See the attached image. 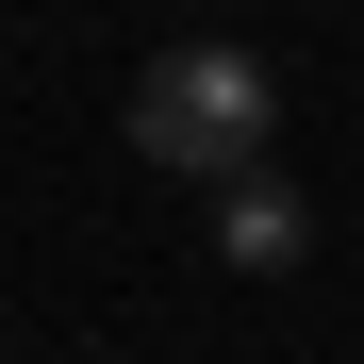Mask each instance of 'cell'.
Wrapping results in <instances>:
<instances>
[{"label":"cell","mask_w":364,"mask_h":364,"mask_svg":"<svg viewBox=\"0 0 364 364\" xmlns=\"http://www.w3.org/2000/svg\"><path fill=\"white\" fill-rule=\"evenodd\" d=\"M133 149L166 182H249L282 149V83H265V50H232V33H182L133 67Z\"/></svg>","instance_id":"obj_1"},{"label":"cell","mask_w":364,"mask_h":364,"mask_svg":"<svg viewBox=\"0 0 364 364\" xmlns=\"http://www.w3.org/2000/svg\"><path fill=\"white\" fill-rule=\"evenodd\" d=\"M298 249H315V199H298V182L282 166H249V182H215V265H298Z\"/></svg>","instance_id":"obj_2"}]
</instances>
